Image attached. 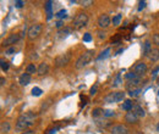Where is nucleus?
I'll use <instances>...</instances> for the list:
<instances>
[{
    "instance_id": "f257e3e1",
    "label": "nucleus",
    "mask_w": 159,
    "mask_h": 134,
    "mask_svg": "<svg viewBox=\"0 0 159 134\" xmlns=\"http://www.w3.org/2000/svg\"><path fill=\"white\" fill-rule=\"evenodd\" d=\"M37 118V115L33 114V112H26L23 115H21L19 118H17V122H16V129L17 131H25L27 129L28 127H31L34 121Z\"/></svg>"
},
{
    "instance_id": "f03ea898",
    "label": "nucleus",
    "mask_w": 159,
    "mask_h": 134,
    "mask_svg": "<svg viewBox=\"0 0 159 134\" xmlns=\"http://www.w3.org/2000/svg\"><path fill=\"white\" fill-rule=\"evenodd\" d=\"M93 54H94V51H92V50H88V51H86V53L81 54V55H80V58H77V60H76V62H75V67H76L77 70H81V68L86 67V66L92 61V58H93Z\"/></svg>"
},
{
    "instance_id": "7ed1b4c3",
    "label": "nucleus",
    "mask_w": 159,
    "mask_h": 134,
    "mask_svg": "<svg viewBox=\"0 0 159 134\" xmlns=\"http://www.w3.org/2000/svg\"><path fill=\"white\" fill-rule=\"evenodd\" d=\"M87 22H88V15L86 12H79L76 15L75 19H74L72 28L74 29H81V28L87 26Z\"/></svg>"
},
{
    "instance_id": "20e7f679",
    "label": "nucleus",
    "mask_w": 159,
    "mask_h": 134,
    "mask_svg": "<svg viewBox=\"0 0 159 134\" xmlns=\"http://www.w3.org/2000/svg\"><path fill=\"white\" fill-rule=\"evenodd\" d=\"M42 29H43V26H42L40 23H36V24L31 26L30 29H28V32H27L28 39H30V40L37 39L40 36V33H42Z\"/></svg>"
},
{
    "instance_id": "39448f33",
    "label": "nucleus",
    "mask_w": 159,
    "mask_h": 134,
    "mask_svg": "<svg viewBox=\"0 0 159 134\" xmlns=\"http://www.w3.org/2000/svg\"><path fill=\"white\" fill-rule=\"evenodd\" d=\"M124 99H125V93L124 92H114V93H110L109 95H107L104 97V102L113 104V102L122 101Z\"/></svg>"
},
{
    "instance_id": "423d86ee",
    "label": "nucleus",
    "mask_w": 159,
    "mask_h": 134,
    "mask_svg": "<svg viewBox=\"0 0 159 134\" xmlns=\"http://www.w3.org/2000/svg\"><path fill=\"white\" fill-rule=\"evenodd\" d=\"M71 60V51H67L65 54H61L58 58H55V66L57 67H62V66H66Z\"/></svg>"
},
{
    "instance_id": "0eeeda50",
    "label": "nucleus",
    "mask_w": 159,
    "mask_h": 134,
    "mask_svg": "<svg viewBox=\"0 0 159 134\" xmlns=\"http://www.w3.org/2000/svg\"><path fill=\"white\" fill-rule=\"evenodd\" d=\"M147 70H148V67H147V65L144 63V62H142V61H139L137 62L134 67H132V72H135L136 75L139 77H142L146 72H147Z\"/></svg>"
},
{
    "instance_id": "6e6552de",
    "label": "nucleus",
    "mask_w": 159,
    "mask_h": 134,
    "mask_svg": "<svg viewBox=\"0 0 159 134\" xmlns=\"http://www.w3.org/2000/svg\"><path fill=\"white\" fill-rule=\"evenodd\" d=\"M144 82H142V77H139L136 79H132V80H129L127 84H126V88L130 90H134V89H139L141 88V85H143Z\"/></svg>"
},
{
    "instance_id": "1a4fd4ad",
    "label": "nucleus",
    "mask_w": 159,
    "mask_h": 134,
    "mask_svg": "<svg viewBox=\"0 0 159 134\" xmlns=\"http://www.w3.org/2000/svg\"><path fill=\"white\" fill-rule=\"evenodd\" d=\"M110 22H111L110 17L107 14H103L98 17V27L100 29H105V28H108L110 26Z\"/></svg>"
},
{
    "instance_id": "9d476101",
    "label": "nucleus",
    "mask_w": 159,
    "mask_h": 134,
    "mask_svg": "<svg viewBox=\"0 0 159 134\" xmlns=\"http://www.w3.org/2000/svg\"><path fill=\"white\" fill-rule=\"evenodd\" d=\"M21 36L19 33H14V34H10L7 38L2 41V46H10L12 44H16L19 40H20Z\"/></svg>"
},
{
    "instance_id": "9b49d317",
    "label": "nucleus",
    "mask_w": 159,
    "mask_h": 134,
    "mask_svg": "<svg viewBox=\"0 0 159 134\" xmlns=\"http://www.w3.org/2000/svg\"><path fill=\"white\" fill-rule=\"evenodd\" d=\"M110 132H111V134H129L130 133L129 128H127L126 126H124V124H115V126H113L111 129H110Z\"/></svg>"
},
{
    "instance_id": "f8f14e48",
    "label": "nucleus",
    "mask_w": 159,
    "mask_h": 134,
    "mask_svg": "<svg viewBox=\"0 0 159 134\" xmlns=\"http://www.w3.org/2000/svg\"><path fill=\"white\" fill-rule=\"evenodd\" d=\"M139 116L136 115L134 111H129L126 115H125V121L130 124H134V123H137L139 122Z\"/></svg>"
},
{
    "instance_id": "ddd939ff",
    "label": "nucleus",
    "mask_w": 159,
    "mask_h": 134,
    "mask_svg": "<svg viewBox=\"0 0 159 134\" xmlns=\"http://www.w3.org/2000/svg\"><path fill=\"white\" fill-rule=\"evenodd\" d=\"M152 50V44L149 40H146L143 44H142V55L146 58V56H149V53Z\"/></svg>"
},
{
    "instance_id": "4468645a",
    "label": "nucleus",
    "mask_w": 159,
    "mask_h": 134,
    "mask_svg": "<svg viewBox=\"0 0 159 134\" xmlns=\"http://www.w3.org/2000/svg\"><path fill=\"white\" fill-rule=\"evenodd\" d=\"M48 72H49V65H48L47 62H42V63H39L37 73H38L39 76H45Z\"/></svg>"
},
{
    "instance_id": "2eb2a0df",
    "label": "nucleus",
    "mask_w": 159,
    "mask_h": 134,
    "mask_svg": "<svg viewBox=\"0 0 159 134\" xmlns=\"http://www.w3.org/2000/svg\"><path fill=\"white\" fill-rule=\"evenodd\" d=\"M72 27H64L62 29H60L59 32H58V37L59 38H65V37H67L69 34H71L72 33Z\"/></svg>"
},
{
    "instance_id": "dca6fc26",
    "label": "nucleus",
    "mask_w": 159,
    "mask_h": 134,
    "mask_svg": "<svg viewBox=\"0 0 159 134\" xmlns=\"http://www.w3.org/2000/svg\"><path fill=\"white\" fill-rule=\"evenodd\" d=\"M134 106H135V104L132 102V100H125V101L122 102V105H121V110L129 112V111H132Z\"/></svg>"
},
{
    "instance_id": "f3484780",
    "label": "nucleus",
    "mask_w": 159,
    "mask_h": 134,
    "mask_svg": "<svg viewBox=\"0 0 159 134\" xmlns=\"http://www.w3.org/2000/svg\"><path fill=\"white\" fill-rule=\"evenodd\" d=\"M31 80H32V78H31V75H28V73H23V75H21L20 77V84L21 85H28L30 83H31Z\"/></svg>"
},
{
    "instance_id": "a211bd4d",
    "label": "nucleus",
    "mask_w": 159,
    "mask_h": 134,
    "mask_svg": "<svg viewBox=\"0 0 159 134\" xmlns=\"http://www.w3.org/2000/svg\"><path fill=\"white\" fill-rule=\"evenodd\" d=\"M149 60L152 61V62H157L159 60V49L158 48H154V49H152L151 50V53H149Z\"/></svg>"
},
{
    "instance_id": "6ab92c4d",
    "label": "nucleus",
    "mask_w": 159,
    "mask_h": 134,
    "mask_svg": "<svg viewBox=\"0 0 159 134\" xmlns=\"http://www.w3.org/2000/svg\"><path fill=\"white\" fill-rule=\"evenodd\" d=\"M132 111H134L136 115L139 116V118L146 116V111H144V110H143V109H142L139 105H135V106H134V109H132Z\"/></svg>"
},
{
    "instance_id": "aec40b11",
    "label": "nucleus",
    "mask_w": 159,
    "mask_h": 134,
    "mask_svg": "<svg viewBox=\"0 0 159 134\" xmlns=\"http://www.w3.org/2000/svg\"><path fill=\"white\" fill-rule=\"evenodd\" d=\"M0 128H1V133H9L10 129H11V124H10V122L4 121L1 123V126H0Z\"/></svg>"
},
{
    "instance_id": "412c9836",
    "label": "nucleus",
    "mask_w": 159,
    "mask_h": 134,
    "mask_svg": "<svg viewBox=\"0 0 159 134\" xmlns=\"http://www.w3.org/2000/svg\"><path fill=\"white\" fill-rule=\"evenodd\" d=\"M44 7H45V10H47V19H52V16H53V12H52V1H47L45 2V5H44Z\"/></svg>"
},
{
    "instance_id": "4be33fe9",
    "label": "nucleus",
    "mask_w": 159,
    "mask_h": 134,
    "mask_svg": "<svg viewBox=\"0 0 159 134\" xmlns=\"http://www.w3.org/2000/svg\"><path fill=\"white\" fill-rule=\"evenodd\" d=\"M37 71H38V67H36L34 63H30V65L26 67V73H28V75H33V73H36Z\"/></svg>"
},
{
    "instance_id": "5701e85b",
    "label": "nucleus",
    "mask_w": 159,
    "mask_h": 134,
    "mask_svg": "<svg viewBox=\"0 0 159 134\" xmlns=\"http://www.w3.org/2000/svg\"><path fill=\"white\" fill-rule=\"evenodd\" d=\"M52 101H53V100H52L50 97H49L48 100H45V101H44V102L42 104V106H40V112L45 111V110H47V109H48V107H49V106L52 105Z\"/></svg>"
},
{
    "instance_id": "b1692460",
    "label": "nucleus",
    "mask_w": 159,
    "mask_h": 134,
    "mask_svg": "<svg viewBox=\"0 0 159 134\" xmlns=\"http://www.w3.org/2000/svg\"><path fill=\"white\" fill-rule=\"evenodd\" d=\"M110 55V48H107L102 54H100L99 56L97 58V60H104V58H107L108 56Z\"/></svg>"
},
{
    "instance_id": "393cba45",
    "label": "nucleus",
    "mask_w": 159,
    "mask_h": 134,
    "mask_svg": "<svg viewBox=\"0 0 159 134\" xmlns=\"http://www.w3.org/2000/svg\"><path fill=\"white\" fill-rule=\"evenodd\" d=\"M136 78H139V76H137L135 72H132V71L125 75V79H126L127 82H129V80H132V79H136Z\"/></svg>"
},
{
    "instance_id": "a878e982",
    "label": "nucleus",
    "mask_w": 159,
    "mask_h": 134,
    "mask_svg": "<svg viewBox=\"0 0 159 134\" xmlns=\"http://www.w3.org/2000/svg\"><path fill=\"white\" fill-rule=\"evenodd\" d=\"M120 84H121V76H120V73H118L116 75V77H115V79L113 80V88H116V87H119Z\"/></svg>"
},
{
    "instance_id": "bb28decb",
    "label": "nucleus",
    "mask_w": 159,
    "mask_h": 134,
    "mask_svg": "<svg viewBox=\"0 0 159 134\" xmlns=\"http://www.w3.org/2000/svg\"><path fill=\"white\" fill-rule=\"evenodd\" d=\"M141 93H142V88L134 89V90H130V92H129V94H130V96H131V97H136V96H139Z\"/></svg>"
},
{
    "instance_id": "cd10ccee",
    "label": "nucleus",
    "mask_w": 159,
    "mask_h": 134,
    "mask_svg": "<svg viewBox=\"0 0 159 134\" xmlns=\"http://www.w3.org/2000/svg\"><path fill=\"white\" fill-rule=\"evenodd\" d=\"M114 116H115V112L113 110H104V112H103V117H105V118L114 117Z\"/></svg>"
},
{
    "instance_id": "c85d7f7f",
    "label": "nucleus",
    "mask_w": 159,
    "mask_h": 134,
    "mask_svg": "<svg viewBox=\"0 0 159 134\" xmlns=\"http://www.w3.org/2000/svg\"><path fill=\"white\" fill-rule=\"evenodd\" d=\"M0 65H1V70H2V71H5V72H6V71L9 70V63H7V62H6L4 58H1Z\"/></svg>"
},
{
    "instance_id": "c756f323",
    "label": "nucleus",
    "mask_w": 159,
    "mask_h": 134,
    "mask_svg": "<svg viewBox=\"0 0 159 134\" xmlns=\"http://www.w3.org/2000/svg\"><path fill=\"white\" fill-rule=\"evenodd\" d=\"M103 112H104V111H103L102 109H94V110L92 111V116L97 118V117H98V116H100V115L103 116Z\"/></svg>"
},
{
    "instance_id": "7c9ffc66",
    "label": "nucleus",
    "mask_w": 159,
    "mask_h": 134,
    "mask_svg": "<svg viewBox=\"0 0 159 134\" xmlns=\"http://www.w3.org/2000/svg\"><path fill=\"white\" fill-rule=\"evenodd\" d=\"M97 90H98V83H96V84L91 88V90H89V95L94 96L96 94H97Z\"/></svg>"
},
{
    "instance_id": "2f4dec72",
    "label": "nucleus",
    "mask_w": 159,
    "mask_h": 134,
    "mask_svg": "<svg viewBox=\"0 0 159 134\" xmlns=\"http://www.w3.org/2000/svg\"><path fill=\"white\" fill-rule=\"evenodd\" d=\"M43 92H42V89L40 88H37V87H34L33 89H32V95L33 96H39Z\"/></svg>"
},
{
    "instance_id": "473e14b6",
    "label": "nucleus",
    "mask_w": 159,
    "mask_h": 134,
    "mask_svg": "<svg viewBox=\"0 0 159 134\" xmlns=\"http://www.w3.org/2000/svg\"><path fill=\"white\" fill-rule=\"evenodd\" d=\"M79 4H81L82 6H84V7H87V6H89V5H92L93 4V1L92 0H82V1H77Z\"/></svg>"
},
{
    "instance_id": "72a5a7b5",
    "label": "nucleus",
    "mask_w": 159,
    "mask_h": 134,
    "mask_svg": "<svg viewBox=\"0 0 159 134\" xmlns=\"http://www.w3.org/2000/svg\"><path fill=\"white\" fill-rule=\"evenodd\" d=\"M55 16H57V17H58V19H65V17H66V16H67V15H66V10H60L59 12H58V14H57V15H55Z\"/></svg>"
},
{
    "instance_id": "f704fd0d",
    "label": "nucleus",
    "mask_w": 159,
    "mask_h": 134,
    "mask_svg": "<svg viewBox=\"0 0 159 134\" xmlns=\"http://www.w3.org/2000/svg\"><path fill=\"white\" fill-rule=\"evenodd\" d=\"M97 34H98V38L99 39L107 38V32H105V31H103V29H99V31L97 32Z\"/></svg>"
},
{
    "instance_id": "c9c22d12",
    "label": "nucleus",
    "mask_w": 159,
    "mask_h": 134,
    "mask_svg": "<svg viewBox=\"0 0 159 134\" xmlns=\"http://www.w3.org/2000/svg\"><path fill=\"white\" fill-rule=\"evenodd\" d=\"M120 19H121V15H116V16L113 19V24H114V26H119Z\"/></svg>"
},
{
    "instance_id": "e433bc0d",
    "label": "nucleus",
    "mask_w": 159,
    "mask_h": 134,
    "mask_svg": "<svg viewBox=\"0 0 159 134\" xmlns=\"http://www.w3.org/2000/svg\"><path fill=\"white\" fill-rule=\"evenodd\" d=\"M152 40H153V44H156V45L159 48V33H156V34L153 36Z\"/></svg>"
},
{
    "instance_id": "4c0bfd02",
    "label": "nucleus",
    "mask_w": 159,
    "mask_h": 134,
    "mask_svg": "<svg viewBox=\"0 0 159 134\" xmlns=\"http://www.w3.org/2000/svg\"><path fill=\"white\" fill-rule=\"evenodd\" d=\"M91 40H92L91 33H84V36H83V41H91Z\"/></svg>"
},
{
    "instance_id": "58836bf2",
    "label": "nucleus",
    "mask_w": 159,
    "mask_h": 134,
    "mask_svg": "<svg viewBox=\"0 0 159 134\" xmlns=\"http://www.w3.org/2000/svg\"><path fill=\"white\" fill-rule=\"evenodd\" d=\"M14 53H15V46H11V48H9V49L5 51L6 55H12Z\"/></svg>"
},
{
    "instance_id": "ea45409f",
    "label": "nucleus",
    "mask_w": 159,
    "mask_h": 134,
    "mask_svg": "<svg viewBox=\"0 0 159 134\" xmlns=\"http://www.w3.org/2000/svg\"><path fill=\"white\" fill-rule=\"evenodd\" d=\"M23 5H25V1H20V0H16V1H15V6H16V7H19V9L22 7Z\"/></svg>"
},
{
    "instance_id": "a19ab883",
    "label": "nucleus",
    "mask_w": 159,
    "mask_h": 134,
    "mask_svg": "<svg viewBox=\"0 0 159 134\" xmlns=\"http://www.w3.org/2000/svg\"><path fill=\"white\" fill-rule=\"evenodd\" d=\"M81 100H82V104L80 105L81 107H83V106H86V104H87V97L83 95H81Z\"/></svg>"
},
{
    "instance_id": "79ce46f5",
    "label": "nucleus",
    "mask_w": 159,
    "mask_h": 134,
    "mask_svg": "<svg viewBox=\"0 0 159 134\" xmlns=\"http://www.w3.org/2000/svg\"><path fill=\"white\" fill-rule=\"evenodd\" d=\"M55 26H57V28H61V29H62V27H64V21H61V19H59V21H58V22H57V24H55Z\"/></svg>"
},
{
    "instance_id": "37998d69",
    "label": "nucleus",
    "mask_w": 159,
    "mask_h": 134,
    "mask_svg": "<svg viewBox=\"0 0 159 134\" xmlns=\"http://www.w3.org/2000/svg\"><path fill=\"white\" fill-rule=\"evenodd\" d=\"M120 39H121V36H120V34H116L114 38H111V43H118Z\"/></svg>"
},
{
    "instance_id": "c03bdc74",
    "label": "nucleus",
    "mask_w": 159,
    "mask_h": 134,
    "mask_svg": "<svg viewBox=\"0 0 159 134\" xmlns=\"http://www.w3.org/2000/svg\"><path fill=\"white\" fill-rule=\"evenodd\" d=\"M146 7V1H139V11L143 10Z\"/></svg>"
},
{
    "instance_id": "a18cd8bd",
    "label": "nucleus",
    "mask_w": 159,
    "mask_h": 134,
    "mask_svg": "<svg viewBox=\"0 0 159 134\" xmlns=\"http://www.w3.org/2000/svg\"><path fill=\"white\" fill-rule=\"evenodd\" d=\"M36 132L33 131V129H28V131H26V132H23L22 134H34Z\"/></svg>"
},
{
    "instance_id": "49530a36",
    "label": "nucleus",
    "mask_w": 159,
    "mask_h": 134,
    "mask_svg": "<svg viewBox=\"0 0 159 134\" xmlns=\"http://www.w3.org/2000/svg\"><path fill=\"white\" fill-rule=\"evenodd\" d=\"M0 82H1V83H0L1 85H4V84L6 83V80H5V78H2V77H1V79H0Z\"/></svg>"
},
{
    "instance_id": "de8ad7c7",
    "label": "nucleus",
    "mask_w": 159,
    "mask_h": 134,
    "mask_svg": "<svg viewBox=\"0 0 159 134\" xmlns=\"http://www.w3.org/2000/svg\"><path fill=\"white\" fill-rule=\"evenodd\" d=\"M122 51H124V49H119V50L116 51V54H115V55H119V54H121Z\"/></svg>"
},
{
    "instance_id": "09e8293b",
    "label": "nucleus",
    "mask_w": 159,
    "mask_h": 134,
    "mask_svg": "<svg viewBox=\"0 0 159 134\" xmlns=\"http://www.w3.org/2000/svg\"><path fill=\"white\" fill-rule=\"evenodd\" d=\"M158 71H159V66L157 67V68H154V71H153V75H156V73H157Z\"/></svg>"
},
{
    "instance_id": "8fccbe9b",
    "label": "nucleus",
    "mask_w": 159,
    "mask_h": 134,
    "mask_svg": "<svg viewBox=\"0 0 159 134\" xmlns=\"http://www.w3.org/2000/svg\"><path fill=\"white\" fill-rule=\"evenodd\" d=\"M157 131L159 132V123H158V126H157Z\"/></svg>"
},
{
    "instance_id": "3c124183",
    "label": "nucleus",
    "mask_w": 159,
    "mask_h": 134,
    "mask_svg": "<svg viewBox=\"0 0 159 134\" xmlns=\"http://www.w3.org/2000/svg\"><path fill=\"white\" fill-rule=\"evenodd\" d=\"M158 96H159V90H158Z\"/></svg>"
}]
</instances>
